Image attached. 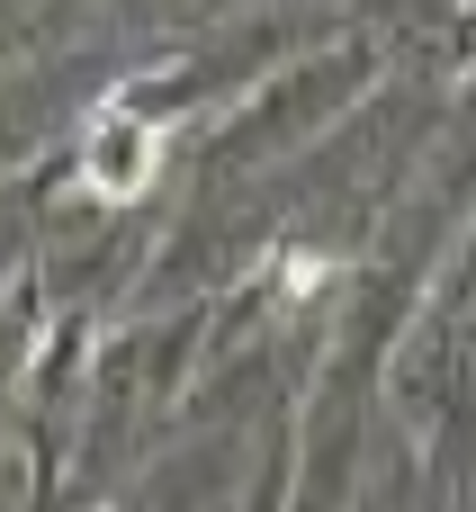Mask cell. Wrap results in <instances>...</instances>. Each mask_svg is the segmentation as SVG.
<instances>
[{
	"label": "cell",
	"instance_id": "obj_1",
	"mask_svg": "<svg viewBox=\"0 0 476 512\" xmlns=\"http://www.w3.org/2000/svg\"><path fill=\"white\" fill-rule=\"evenodd\" d=\"M162 162H171V126L144 117V108H126V99H108V108L81 126V189H90L99 207H135V198L162 180Z\"/></svg>",
	"mask_w": 476,
	"mask_h": 512
},
{
	"label": "cell",
	"instance_id": "obj_2",
	"mask_svg": "<svg viewBox=\"0 0 476 512\" xmlns=\"http://www.w3.org/2000/svg\"><path fill=\"white\" fill-rule=\"evenodd\" d=\"M324 279H333V261H324V252H288V261H279V288H288V297H315Z\"/></svg>",
	"mask_w": 476,
	"mask_h": 512
}]
</instances>
